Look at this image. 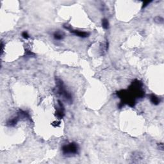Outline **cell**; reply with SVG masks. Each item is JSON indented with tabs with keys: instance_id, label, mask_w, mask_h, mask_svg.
I'll use <instances>...</instances> for the list:
<instances>
[{
	"instance_id": "cell-6",
	"label": "cell",
	"mask_w": 164,
	"mask_h": 164,
	"mask_svg": "<svg viewBox=\"0 0 164 164\" xmlns=\"http://www.w3.org/2000/svg\"><path fill=\"white\" fill-rule=\"evenodd\" d=\"M53 37H54V39L55 40H60L64 39V34L62 33V32H60V31H56L55 33H54V35H53Z\"/></svg>"
},
{
	"instance_id": "cell-2",
	"label": "cell",
	"mask_w": 164,
	"mask_h": 164,
	"mask_svg": "<svg viewBox=\"0 0 164 164\" xmlns=\"http://www.w3.org/2000/svg\"><path fill=\"white\" fill-rule=\"evenodd\" d=\"M62 151L64 155L72 156L78 153L79 146L76 143L71 142L68 144H65L62 147Z\"/></svg>"
},
{
	"instance_id": "cell-9",
	"label": "cell",
	"mask_w": 164,
	"mask_h": 164,
	"mask_svg": "<svg viewBox=\"0 0 164 164\" xmlns=\"http://www.w3.org/2000/svg\"><path fill=\"white\" fill-rule=\"evenodd\" d=\"M22 37L25 39H28L30 37V35H28V32L26 31H23V33H22Z\"/></svg>"
},
{
	"instance_id": "cell-4",
	"label": "cell",
	"mask_w": 164,
	"mask_h": 164,
	"mask_svg": "<svg viewBox=\"0 0 164 164\" xmlns=\"http://www.w3.org/2000/svg\"><path fill=\"white\" fill-rule=\"evenodd\" d=\"M56 116L57 117L58 119H62L65 116V108L64 106V104L62 103L60 101H58V107L57 109V113H56Z\"/></svg>"
},
{
	"instance_id": "cell-8",
	"label": "cell",
	"mask_w": 164,
	"mask_h": 164,
	"mask_svg": "<svg viewBox=\"0 0 164 164\" xmlns=\"http://www.w3.org/2000/svg\"><path fill=\"white\" fill-rule=\"evenodd\" d=\"M154 22H156L158 24H163V19L162 17H160V16H157L154 18Z\"/></svg>"
},
{
	"instance_id": "cell-1",
	"label": "cell",
	"mask_w": 164,
	"mask_h": 164,
	"mask_svg": "<svg viewBox=\"0 0 164 164\" xmlns=\"http://www.w3.org/2000/svg\"><path fill=\"white\" fill-rule=\"evenodd\" d=\"M56 85L57 89V93L60 96H62L65 101L69 103H71L73 102V96L68 90L66 89L64 82L60 79L57 78L56 80Z\"/></svg>"
},
{
	"instance_id": "cell-5",
	"label": "cell",
	"mask_w": 164,
	"mask_h": 164,
	"mask_svg": "<svg viewBox=\"0 0 164 164\" xmlns=\"http://www.w3.org/2000/svg\"><path fill=\"white\" fill-rule=\"evenodd\" d=\"M150 101L152 103V104H154V105H158L160 103V99H159V97L156 96L154 94H151L150 96Z\"/></svg>"
},
{
	"instance_id": "cell-3",
	"label": "cell",
	"mask_w": 164,
	"mask_h": 164,
	"mask_svg": "<svg viewBox=\"0 0 164 164\" xmlns=\"http://www.w3.org/2000/svg\"><path fill=\"white\" fill-rule=\"evenodd\" d=\"M64 28L67 30H69V31H71V33H73V34H74L75 35L78 36V37H81V38H86V37H89V33L88 32H86V31H80V30H73V29H71L69 26H64Z\"/></svg>"
},
{
	"instance_id": "cell-10",
	"label": "cell",
	"mask_w": 164,
	"mask_h": 164,
	"mask_svg": "<svg viewBox=\"0 0 164 164\" xmlns=\"http://www.w3.org/2000/svg\"><path fill=\"white\" fill-rule=\"evenodd\" d=\"M149 3H150V2H146V3H145V4H144V5H143L142 8H145V7H147V6L149 4Z\"/></svg>"
},
{
	"instance_id": "cell-7",
	"label": "cell",
	"mask_w": 164,
	"mask_h": 164,
	"mask_svg": "<svg viewBox=\"0 0 164 164\" xmlns=\"http://www.w3.org/2000/svg\"><path fill=\"white\" fill-rule=\"evenodd\" d=\"M102 26L104 29L107 30L109 28V22L106 19H103L102 20Z\"/></svg>"
}]
</instances>
